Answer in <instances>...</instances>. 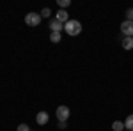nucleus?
<instances>
[{
    "instance_id": "nucleus-13",
    "label": "nucleus",
    "mask_w": 133,
    "mask_h": 131,
    "mask_svg": "<svg viewBox=\"0 0 133 131\" xmlns=\"http://www.w3.org/2000/svg\"><path fill=\"white\" fill-rule=\"evenodd\" d=\"M39 14H41V18H48V16L51 14V11L48 9V7H44V9H43L41 12H39Z\"/></svg>"
},
{
    "instance_id": "nucleus-14",
    "label": "nucleus",
    "mask_w": 133,
    "mask_h": 131,
    "mask_svg": "<svg viewBox=\"0 0 133 131\" xmlns=\"http://www.w3.org/2000/svg\"><path fill=\"white\" fill-rule=\"evenodd\" d=\"M126 16H128V21H133V7L126 11Z\"/></svg>"
},
{
    "instance_id": "nucleus-4",
    "label": "nucleus",
    "mask_w": 133,
    "mask_h": 131,
    "mask_svg": "<svg viewBox=\"0 0 133 131\" xmlns=\"http://www.w3.org/2000/svg\"><path fill=\"white\" fill-rule=\"evenodd\" d=\"M55 113H57V119H59V121L66 122V121H68V117H69V108L62 105V106H59V108H57V112H55Z\"/></svg>"
},
{
    "instance_id": "nucleus-8",
    "label": "nucleus",
    "mask_w": 133,
    "mask_h": 131,
    "mask_svg": "<svg viewBox=\"0 0 133 131\" xmlns=\"http://www.w3.org/2000/svg\"><path fill=\"white\" fill-rule=\"evenodd\" d=\"M123 48L124 50H131L133 48V37H124L123 39Z\"/></svg>"
},
{
    "instance_id": "nucleus-17",
    "label": "nucleus",
    "mask_w": 133,
    "mask_h": 131,
    "mask_svg": "<svg viewBox=\"0 0 133 131\" xmlns=\"http://www.w3.org/2000/svg\"><path fill=\"white\" fill-rule=\"evenodd\" d=\"M124 131H128V129H124Z\"/></svg>"
},
{
    "instance_id": "nucleus-6",
    "label": "nucleus",
    "mask_w": 133,
    "mask_h": 131,
    "mask_svg": "<svg viewBox=\"0 0 133 131\" xmlns=\"http://www.w3.org/2000/svg\"><path fill=\"white\" fill-rule=\"evenodd\" d=\"M64 23H61V21L57 20V18H53V20H50V29H51V32H61L64 27H62Z\"/></svg>"
},
{
    "instance_id": "nucleus-12",
    "label": "nucleus",
    "mask_w": 133,
    "mask_h": 131,
    "mask_svg": "<svg viewBox=\"0 0 133 131\" xmlns=\"http://www.w3.org/2000/svg\"><path fill=\"white\" fill-rule=\"evenodd\" d=\"M57 4H59V7H61V9H66L71 2H69V0H57Z\"/></svg>"
},
{
    "instance_id": "nucleus-15",
    "label": "nucleus",
    "mask_w": 133,
    "mask_h": 131,
    "mask_svg": "<svg viewBox=\"0 0 133 131\" xmlns=\"http://www.w3.org/2000/svg\"><path fill=\"white\" fill-rule=\"evenodd\" d=\"M18 131H30V128H29L27 124H20V126H18Z\"/></svg>"
},
{
    "instance_id": "nucleus-16",
    "label": "nucleus",
    "mask_w": 133,
    "mask_h": 131,
    "mask_svg": "<svg viewBox=\"0 0 133 131\" xmlns=\"http://www.w3.org/2000/svg\"><path fill=\"white\" fill-rule=\"evenodd\" d=\"M57 128H61V129H66V122L59 121V124H57Z\"/></svg>"
},
{
    "instance_id": "nucleus-11",
    "label": "nucleus",
    "mask_w": 133,
    "mask_h": 131,
    "mask_svg": "<svg viewBox=\"0 0 133 131\" xmlns=\"http://www.w3.org/2000/svg\"><path fill=\"white\" fill-rule=\"evenodd\" d=\"M50 41L51 43H61V32H51L50 34Z\"/></svg>"
},
{
    "instance_id": "nucleus-9",
    "label": "nucleus",
    "mask_w": 133,
    "mask_h": 131,
    "mask_svg": "<svg viewBox=\"0 0 133 131\" xmlns=\"http://www.w3.org/2000/svg\"><path fill=\"white\" fill-rule=\"evenodd\" d=\"M124 128H126L128 131H133V113L126 117V121H124Z\"/></svg>"
},
{
    "instance_id": "nucleus-3",
    "label": "nucleus",
    "mask_w": 133,
    "mask_h": 131,
    "mask_svg": "<svg viewBox=\"0 0 133 131\" xmlns=\"http://www.w3.org/2000/svg\"><path fill=\"white\" fill-rule=\"evenodd\" d=\"M121 32H123L126 37H133V21H123L121 23Z\"/></svg>"
},
{
    "instance_id": "nucleus-2",
    "label": "nucleus",
    "mask_w": 133,
    "mask_h": 131,
    "mask_svg": "<svg viewBox=\"0 0 133 131\" xmlns=\"http://www.w3.org/2000/svg\"><path fill=\"white\" fill-rule=\"evenodd\" d=\"M25 23H27L29 27H37V25L41 23V14H39V12H29V14L25 16Z\"/></svg>"
},
{
    "instance_id": "nucleus-7",
    "label": "nucleus",
    "mask_w": 133,
    "mask_h": 131,
    "mask_svg": "<svg viewBox=\"0 0 133 131\" xmlns=\"http://www.w3.org/2000/svg\"><path fill=\"white\" fill-rule=\"evenodd\" d=\"M55 18L61 21V23H64V25L69 21V16H68V12H66L64 9H59V12H57V16H55Z\"/></svg>"
},
{
    "instance_id": "nucleus-1",
    "label": "nucleus",
    "mask_w": 133,
    "mask_h": 131,
    "mask_svg": "<svg viewBox=\"0 0 133 131\" xmlns=\"http://www.w3.org/2000/svg\"><path fill=\"white\" fill-rule=\"evenodd\" d=\"M64 30H66V34H69V36H78L82 32V23L76 21V20H69L64 25Z\"/></svg>"
},
{
    "instance_id": "nucleus-10",
    "label": "nucleus",
    "mask_w": 133,
    "mask_h": 131,
    "mask_svg": "<svg viewBox=\"0 0 133 131\" xmlns=\"http://www.w3.org/2000/svg\"><path fill=\"white\" fill-rule=\"evenodd\" d=\"M112 129L114 131H124L126 128H124V122H121V121H115L112 124Z\"/></svg>"
},
{
    "instance_id": "nucleus-5",
    "label": "nucleus",
    "mask_w": 133,
    "mask_h": 131,
    "mask_svg": "<svg viewBox=\"0 0 133 131\" xmlns=\"http://www.w3.org/2000/svg\"><path fill=\"white\" fill-rule=\"evenodd\" d=\"M36 121H37L39 126H44V124H48L50 117H48V113H46V112H39V113H37V117H36Z\"/></svg>"
}]
</instances>
